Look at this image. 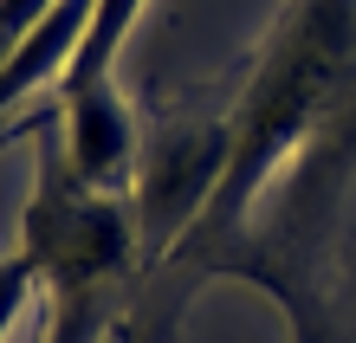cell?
<instances>
[{
    "instance_id": "4",
    "label": "cell",
    "mask_w": 356,
    "mask_h": 343,
    "mask_svg": "<svg viewBox=\"0 0 356 343\" xmlns=\"http://www.w3.org/2000/svg\"><path fill=\"white\" fill-rule=\"evenodd\" d=\"M26 305H39V278H33V266H26V253H7L0 260V343L13 337V324L26 317Z\"/></svg>"
},
{
    "instance_id": "5",
    "label": "cell",
    "mask_w": 356,
    "mask_h": 343,
    "mask_svg": "<svg viewBox=\"0 0 356 343\" xmlns=\"http://www.w3.org/2000/svg\"><path fill=\"white\" fill-rule=\"evenodd\" d=\"M52 7H58V0H0V58H7V52H13Z\"/></svg>"
},
{
    "instance_id": "6",
    "label": "cell",
    "mask_w": 356,
    "mask_h": 343,
    "mask_svg": "<svg viewBox=\"0 0 356 343\" xmlns=\"http://www.w3.org/2000/svg\"><path fill=\"white\" fill-rule=\"evenodd\" d=\"M39 111H46V104H39ZM39 111H33V117H13V123H0V149H7V143H19V136H33V130H39Z\"/></svg>"
},
{
    "instance_id": "2",
    "label": "cell",
    "mask_w": 356,
    "mask_h": 343,
    "mask_svg": "<svg viewBox=\"0 0 356 343\" xmlns=\"http://www.w3.org/2000/svg\"><path fill=\"white\" fill-rule=\"evenodd\" d=\"M33 143H39V162H33L26 207H19V253H26L39 278V305H46L39 343H104L123 298L143 285L136 207L130 195H111L65 162L52 97Z\"/></svg>"
},
{
    "instance_id": "1",
    "label": "cell",
    "mask_w": 356,
    "mask_h": 343,
    "mask_svg": "<svg viewBox=\"0 0 356 343\" xmlns=\"http://www.w3.org/2000/svg\"><path fill=\"white\" fill-rule=\"evenodd\" d=\"M343 97H356V0H285L240 104L227 111V168L214 182V201L156 278L188 272V285H201L207 272H220L266 182L343 111Z\"/></svg>"
},
{
    "instance_id": "3",
    "label": "cell",
    "mask_w": 356,
    "mask_h": 343,
    "mask_svg": "<svg viewBox=\"0 0 356 343\" xmlns=\"http://www.w3.org/2000/svg\"><path fill=\"white\" fill-rule=\"evenodd\" d=\"M149 0H91L85 39L65 58V72L52 78V111H58V143H65V162L85 182L111 188V195H130L136 182V117L130 104L117 97V52L123 39L136 33V19Z\"/></svg>"
}]
</instances>
